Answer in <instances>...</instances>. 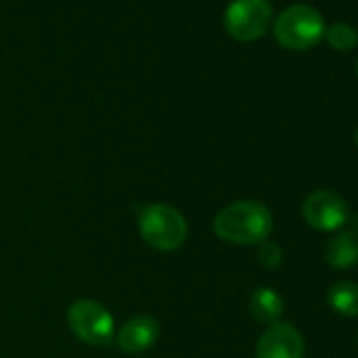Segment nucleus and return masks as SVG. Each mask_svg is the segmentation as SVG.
<instances>
[{
    "mask_svg": "<svg viewBox=\"0 0 358 358\" xmlns=\"http://www.w3.org/2000/svg\"><path fill=\"white\" fill-rule=\"evenodd\" d=\"M215 234L234 245H262L272 232L270 211L255 201H238L215 215Z\"/></svg>",
    "mask_w": 358,
    "mask_h": 358,
    "instance_id": "obj_1",
    "label": "nucleus"
},
{
    "mask_svg": "<svg viewBox=\"0 0 358 358\" xmlns=\"http://www.w3.org/2000/svg\"><path fill=\"white\" fill-rule=\"evenodd\" d=\"M139 234L156 251H177L188 238V224L175 207L154 203L139 215Z\"/></svg>",
    "mask_w": 358,
    "mask_h": 358,
    "instance_id": "obj_2",
    "label": "nucleus"
},
{
    "mask_svg": "<svg viewBox=\"0 0 358 358\" xmlns=\"http://www.w3.org/2000/svg\"><path fill=\"white\" fill-rule=\"evenodd\" d=\"M249 308H251V314L255 320H259L264 324H276L285 312V301L274 289L259 287L257 291H253Z\"/></svg>",
    "mask_w": 358,
    "mask_h": 358,
    "instance_id": "obj_9",
    "label": "nucleus"
},
{
    "mask_svg": "<svg viewBox=\"0 0 358 358\" xmlns=\"http://www.w3.org/2000/svg\"><path fill=\"white\" fill-rule=\"evenodd\" d=\"M68 324L72 333L89 345H108L116 337L112 314L93 299H78L68 310Z\"/></svg>",
    "mask_w": 358,
    "mask_h": 358,
    "instance_id": "obj_4",
    "label": "nucleus"
},
{
    "mask_svg": "<svg viewBox=\"0 0 358 358\" xmlns=\"http://www.w3.org/2000/svg\"><path fill=\"white\" fill-rule=\"evenodd\" d=\"M356 145H358V129H356Z\"/></svg>",
    "mask_w": 358,
    "mask_h": 358,
    "instance_id": "obj_15",
    "label": "nucleus"
},
{
    "mask_svg": "<svg viewBox=\"0 0 358 358\" xmlns=\"http://www.w3.org/2000/svg\"><path fill=\"white\" fill-rule=\"evenodd\" d=\"M327 262L335 268H352L358 264V236L350 230L333 236L324 247Z\"/></svg>",
    "mask_w": 358,
    "mask_h": 358,
    "instance_id": "obj_10",
    "label": "nucleus"
},
{
    "mask_svg": "<svg viewBox=\"0 0 358 358\" xmlns=\"http://www.w3.org/2000/svg\"><path fill=\"white\" fill-rule=\"evenodd\" d=\"M257 358H303V337L301 333L285 322L270 324V329L259 337Z\"/></svg>",
    "mask_w": 358,
    "mask_h": 358,
    "instance_id": "obj_7",
    "label": "nucleus"
},
{
    "mask_svg": "<svg viewBox=\"0 0 358 358\" xmlns=\"http://www.w3.org/2000/svg\"><path fill=\"white\" fill-rule=\"evenodd\" d=\"M327 301L341 316H358V285L350 280L335 282L327 293Z\"/></svg>",
    "mask_w": 358,
    "mask_h": 358,
    "instance_id": "obj_11",
    "label": "nucleus"
},
{
    "mask_svg": "<svg viewBox=\"0 0 358 358\" xmlns=\"http://www.w3.org/2000/svg\"><path fill=\"white\" fill-rule=\"evenodd\" d=\"M324 38L329 43V47H333L335 51H352L358 45V32L343 22L333 24L329 30H324Z\"/></svg>",
    "mask_w": 358,
    "mask_h": 358,
    "instance_id": "obj_12",
    "label": "nucleus"
},
{
    "mask_svg": "<svg viewBox=\"0 0 358 358\" xmlns=\"http://www.w3.org/2000/svg\"><path fill=\"white\" fill-rule=\"evenodd\" d=\"M350 217L345 201L329 190H318L310 194L303 203V220L308 226L320 232H333L345 226Z\"/></svg>",
    "mask_w": 358,
    "mask_h": 358,
    "instance_id": "obj_6",
    "label": "nucleus"
},
{
    "mask_svg": "<svg viewBox=\"0 0 358 358\" xmlns=\"http://www.w3.org/2000/svg\"><path fill=\"white\" fill-rule=\"evenodd\" d=\"M158 335H160V327L156 318L148 314H137L120 327V331L116 333V341L122 352L139 354L152 348L158 341Z\"/></svg>",
    "mask_w": 358,
    "mask_h": 358,
    "instance_id": "obj_8",
    "label": "nucleus"
},
{
    "mask_svg": "<svg viewBox=\"0 0 358 358\" xmlns=\"http://www.w3.org/2000/svg\"><path fill=\"white\" fill-rule=\"evenodd\" d=\"M356 74H358V62H356Z\"/></svg>",
    "mask_w": 358,
    "mask_h": 358,
    "instance_id": "obj_16",
    "label": "nucleus"
},
{
    "mask_svg": "<svg viewBox=\"0 0 358 358\" xmlns=\"http://www.w3.org/2000/svg\"><path fill=\"white\" fill-rule=\"evenodd\" d=\"M345 226H348V230H350L352 234L358 236V213H356V215H350L348 222H345Z\"/></svg>",
    "mask_w": 358,
    "mask_h": 358,
    "instance_id": "obj_14",
    "label": "nucleus"
},
{
    "mask_svg": "<svg viewBox=\"0 0 358 358\" xmlns=\"http://www.w3.org/2000/svg\"><path fill=\"white\" fill-rule=\"evenodd\" d=\"M257 259H259V264L262 266H266V268H278L280 264H282V251L274 245V243H262V247H259V253H257Z\"/></svg>",
    "mask_w": 358,
    "mask_h": 358,
    "instance_id": "obj_13",
    "label": "nucleus"
},
{
    "mask_svg": "<svg viewBox=\"0 0 358 358\" xmlns=\"http://www.w3.org/2000/svg\"><path fill=\"white\" fill-rule=\"evenodd\" d=\"M274 38L280 47L291 51H306L320 43L324 36V20L310 5L287 7L274 22Z\"/></svg>",
    "mask_w": 358,
    "mask_h": 358,
    "instance_id": "obj_3",
    "label": "nucleus"
},
{
    "mask_svg": "<svg viewBox=\"0 0 358 358\" xmlns=\"http://www.w3.org/2000/svg\"><path fill=\"white\" fill-rule=\"evenodd\" d=\"M272 24L270 0H232L224 13L226 32L243 43L262 38Z\"/></svg>",
    "mask_w": 358,
    "mask_h": 358,
    "instance_id": "obj_5",
    "label": "nucleus"
}]
</instances>
